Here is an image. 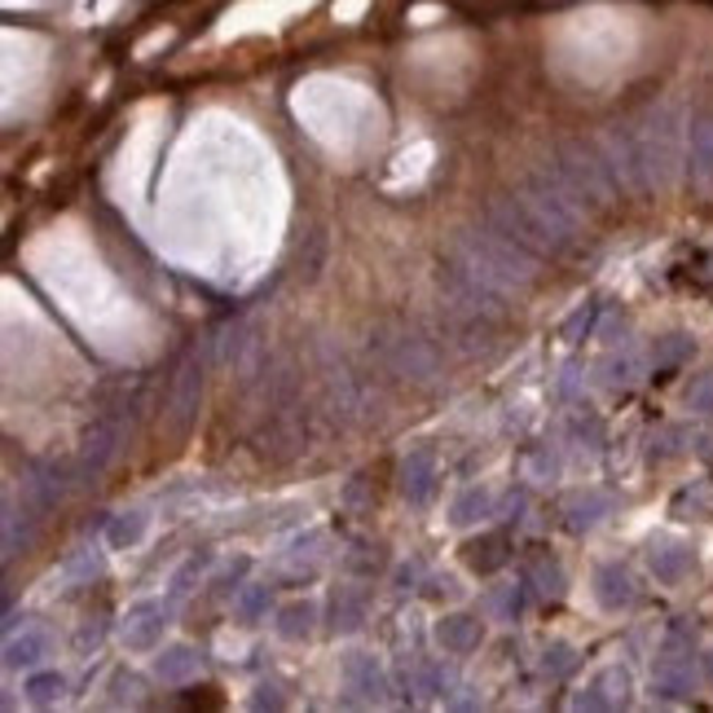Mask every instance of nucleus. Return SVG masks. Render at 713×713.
<instances>
[{
    "label": "nucleus",
    "instance_id": "obj_6",
    "mask_svg": "<svg viewBox=\"0 0 713 713\" xmlns=\"http://www.w3.org/2000/svg\"><path fill=\"white\" fill-rule=\"evenodd\" d=\"M696 687V630L679 616L665 625L661 652L652 661V696L656 701H687Z\"/></svg>",
    "mask_w": 713,
    "mask_h": 713
},
{
    "label": "nucleus",
    "instance_id": "obj_43",
    "mask_svg": "<svg viewBox=\"0 0 713 713\" xmlns=\"http://www.w3.org/2000/svg\"><path fill=\"white\" fill-rule=\"evenodd\" d=\"M287 696H282V683H260L255 696H251V710H282Z\"/></svg>",
    "mask_w": 713,
    "mask_h": 713
},
{
    "label": "nucleus",
    "instance_id": "obj_5",
    "mask_svg": "<svg viewBox=\"0 0 713 713\" xmlns=\"http://www.w3.org/2000/svg\"><path fill=\"white\" fill-rule=\"evenodd\" d=\"M555 172H560V177L569 181V190L586 203V212H603V208L612 203V194L621 190L607 150L594 145V141H564V145L555 150Z\"/></svg>",
    "mask_w": 713,
    "mask_h": 713
},
{
    "label": "nucleus",
    "instance_id": "obj_23",
    "mask_svg": "<svg viewBox=\"0 0 713 713\" xmlns=\"http://www.w3.org/2000/svg\"><path fill=\"white\" fill-rule=\"evenodd\" d=\"M22 498L36 506V511H49L67 498V468L62 463H36L27 472V484H22Z\"/></svg>",
    "mask_w": 713,
    "mask_h": 713
},
{
    "label": "nucleus",
    "instance_id": "obj_10",
    "mask_svg": "<svg viewBox=\"0 0 713 713\" xmlns=\"http://www.w3.org/2000/svg\"><path fill=\"white\" fill-rule=\"evenodd\" d=\"M340 679H344L353 705H388L392 701V679L374 652H349L340 665Z\"/></svg>",
    "mask_w": 713,
    "mask_h": 713
},
{
    "label": "nucleus",
    "instance_id": "obj_39",
    "mask_svg": "<svg viewBox=\"0 0 713 713\" xmlns=\"http://www.w3.org/2000/svg\"><path fill=\"white\" fill-rule=\"evenodd\" d=\"M683 405H687L692 414H713V370L696 374V379L687 383V392H683Z\"/></svg>",
    "mask_w": 713,
    "mask_h": 713
},
{
    "label": "nucleus",
    "instance_id": "obj_36",
    "mask_svg": "<svg viewBox=\"0 0 713 713\" xmlns=\"http://www.w3.org/2000/svg\"><path fill=\"white\" fill-rule=\"evenodd\" d=\"M687 356H692V340H687V335H661V340L652 344L647 361H652V370H670V365H679V361H687Z\"/></svg>",
    "mask_w": 713,
    "mask_h": 713
},
{
    "label": "nucleus",
    "instance_id": "obj_21",
    "mask_svg": "<svg viewBox=\"0 0 713 713\" xmlns=\"http://www.w3.org/2000/svg\"><path fill=\"white\" fill-rule=\"evenodd\" d=\"M199 670H203V652H199V647H190V643H172V647H163V652L154 656V679H159V683H168V687H185V683H194V679H199Z\"/></svg>",
    "mask_w": 713,
    "mask_h": 713
},
{
    "label": "nucleus",
    "instance_id": "obj_40",
    "mask_svg": "<svg viewBox=\"0 0 713 713\" xmlns=\"http://www.w3.org/2000/svg\"><path fill=\"white\" fill-rule=\"evenodd\" d=\"M203 569H208V555H190V560L172 573V582H168V586H172V599H185V594L194 591V582L203 578Z\"/></svg>",
    "mask_w": 713,
    "mask_h": 713
},
{
    "label": "nucleus",
    "instance_id": "obj_29",
    "mask_svg": "<svg viewBox=\"0 0 713 713\" xmlns=\"http://www.w3.org/2000/svg\"><path fill=\"white\" fill-rule=\"evenodd\" d=\"M145 529H150V511H145V506H128V511L111 515V524H107V546H111V551H132V546L145 542Z\"/></svg>",
    "mask_w": 713,
    "mask_h": 713
},
{
    "label": "nucleus",
    "instance_id": "obj_12",
    "mask_svg": "<svg viewBox=\"0 0 713 713\" xmlns=\"http://www.w3.org/2000/svg\"><path fill=\"white\" fill-rule=\"evenodd\" d=\"M172 621V607L163 599H137L128 612H123V647L128 652H154L163 643V630Z\"/></svg>",
    "mask_w": 713,
    "mask_h": 713
},
{
    "label": "nucleus",
    "instance_id": "obj_37",
    "mask_svg": "<svg viewBox=\"0 0 713 713\" xmlns=\"http://www.w3.org/2000/svg\"><path fill=\"white\" fill-rule=\"evenodd\" d=\"M344 569L353 578H374L383 569V546H370V542H353V551L344 555Z\"/></svg>",
    "mask_w": 713,
    "mask_h": 713
},
{
    "label": "nucleus",
    "instance_id": "obj_33",
    "mask_svg": "<svg viewBox=\"0 0 713 713\" xmlns=\"http://www.w3.org/2000/svg\"><path fill=\"white\" fill-rule=\"evenodd\" d=\"M36 506L27 502L22 511H18V502H4V560H18V551H27V542H31V515Z\"/></svg>",
    "mask_w": 713,
    "mask_h": 713
},
{
    "label": "nucleus",
    "instance_id": "obj_25",
    "mask_svg": "<svg viewBox=\"0 0 713 713\" xmlns=\"http://www.w3.org/2000/svg\"><path fill=\"white\" fill-rule=\"evenodd\" d=\"M322 555H327V533H322V529H309V533H304V538H295V542H291V551L282 555V573H287V578H295V582H300V578L309 582V578L318 573Z\"/></svg>",
    "mask_w": 713,
    "mask_h": 713
},
{
    "label": "nucleus",
    "instance_id": "obj_35",
    "mask_svg": "<svg viewBox=\"0 0 713 713\" xmlns=\"http://www.w3.org/2000/svg\"><path fill=\"white\" fill-rule=\"evenodd\" d=\"M98 573H102V555H98L93 546H80V551L58 569V578L71 582V586H76V582H93Z\"/></svg>",
    "mask_w": 713,
    "mask_h": 713
},
{
    "label": "nucleus",
    "instance_id": "obj_2",
    "mask_svg": "<svg viewBox=\"0 0 713 713\" xmlns=\"http://www.w3.org/2000/svg\"><path fill=\"white\" fill-rule=\"evenodd\" d=\"M450 255L459 264H468L480 282H489L502 295H515L524 287H533L538 278V255H529L520 242L498 234L493 225H468L450 238Z\"/></svg>",
    "mask_w": 713,
    "mask_h": 713
},
{
    "label": "nucleus",
    "instance_id": "obj_47",
    "mask_svg": "<svg viewBox=\"0 0 713 713\" xmlns=\"http://www.w3.org/2000/svg\"><path fill=\"white\" fill-rule=\"evenodd\" d=\"M705 674H710V679H713V652H710V656H705Z\"/></svg>",
    "mask_w": 713,
    "mask_h": 713
},
{
    "label": "nucleus",
    "instance_id": "obj_38",
    "mask_svg": "<svg viewBox=\"0 0 713 713\" xmlns=\"http://www.w3.org/2000/svg\"><path fill=\"white\" fill-rule=\"evenodd\" d=\"M573 665H578V647H573V643H551V647L542 652V674H546V679H564Z\"/></svg>",
    "mask_w": 713,
    "mask_h": 713
},
{
    "label": "nucleus",
    "instance_id": "obj_18",
    "mask_svg": "<svg viewBox=\"0 0 713 713\" xmlns=\"http://www.w3.org/2000/svg\"><path fill=\"white\" fill-rule=\"evenodd\" d=\"M53 656V639L44 625H22L4 634V670H40Z\"/></svg>",
    "mask_w": 713,
    "mask_h": 713
},
{
    "label": "nucleus",
    "instance_id": "obj_45",
    "mask_svg": "<svg viewBox=\"0 0 713 713\" xmlns=\"http://www.w3.org/2000/svg\"><path fill=\"white\" fill-rule=\"evenodd\" d=\"M102 634H107V625L89 616V621H84V630H80V652H89V647H98V643H102Z\"/></svg>",
    "mask_w": 713,
    "mask_h": 713
},
{
    "label": "nucleus",
    "instance_id": "obj_30",
    "mask_svg": "<svg viewBox=\"0 0 713 713\" xmlns=\"http://www.w3.org/2000/svg\"><path fill=\"white\" fill-rule=\"evenodd\" d=\"M22 696H27V705H36V710H53V705L67 696V679H62L58 670H31L27 683H22Z\"/></svg>",
    "mask_w": 713,
    "mask_h": 713
},
{
    "label": "nucleus",
    "instance_id": "obj_22",
    "mask_svg": "<svg viewBox=\"0 0 713 713\" xmlns=\"http://www.w3.org/2000/svg\"><path fill=\"white\" fill-rule=\"evenodd\" d=\"M687 172L701 190H713V111L692 119L687 132Z\"/></svg>",
    "mask_w": 713,
    "mask_h": 713
},
{
    "label": "nucleus",
    "instance_id": "obj_11",
    "mask_svg": "<svg viewBox=\"0 0 713 713\" xmlns=\"http://www.w3.org/2000/svg\"><path fill=\"white\" fill-rule=\"evenodd\" d=\"M634 701V679L625 665H603L594 670L586 679V687L569 701L573 710H599V713H612V710H625Z\"/></svg>",
    "mask_w": 713,
    "mask_h": 713
},
{
    "label": "nucleus",
    "instance_id": "obj_20",
    "mask_svg": "<svg viewBox=\"0 0 713 713\" xmlns=\"http://www.w3.org/2000/svg\"><path fill=\"white\" fill-rule=\"evenodd\" d=\"M255 353V322L234 318L212 335V361L217 365H247V356Z\"/></svg>",
    "mask_w": 713,
    "mask_h": 713
},
{
    "label": "nucleus",
    "instance_id": "obj_13",
    "mask_svg": "<svg viewBox=\"0 0 713 713\" xmlns=\"http://www.w3.org/2000/svg\"><path fill=\"white\" fill-rule=\"evenodd\" d=\"M119 441H123V428L116 419H98L84 432V445H80V459H76V480H98L107 472L119 459Z\"/></svg>",
    "mask_w": 713,
    "mask_h": 713
},
{
    "label": "nucleus",
    "instance_id": "obj_15",
    "mask_svg": "<svg viewBox=\"0 0 713 713\" xmlns=\"http://www.w3.org/2000/svg\"><path fill=\"white\" fill-rule=\"evenodd\" d=\"M591 586H594V603H599L603 612H625V607L639 603V582H634V573H630L621 560H603V564L594 569Z\"/></svg>",
    "mask_w": 713,
    "mask_h": 713
},
{
    "label": "nucleus",
    "instance_id": "obj_4",
    "mask_svg": "<svg viewBox=\"0 0 713 713\" xmlns=\"http://www.w3.org/2000/svg\"><path fill=\"white\" fill-rule=\"evenodd\" d=\"M515 194L538 212V221L555 234V242H560L564 251H573V247L582 242V230H586V203L569 190V181L555 172V163L533 168Z\"/></svg>",
    "mask_w": 713,
    "mask_h": 713
},
{
    "label": "nucleus",
    "instance_id": "obj_19",
    "mask_svg": "<svg viewBox=\"0 0 713 713\" xmlns=\"http://www.w3.org/2000/svg\"><path fill=\"white\" fill-rule=\"evenodd\" d=\"M436 643H441V652H450V656H468L480 647V639H484V625H480V616L472 612H445L441 621H436Z\"/></svg>",
    "mask_w": 713,
    "mask_h": 713
},
{
    "label": "nucleus",
    "instance_id": "obj_1",
    "mask_svg": "<svg viewBox=\"0 0 713 713\" xmlns=\"http://www.w3.org/2000/svg\"><path fill=\"white\" fill-rule=\"evenodd\" d=\"M687 111L683 102H652L630 123L634 159H639V185L643 190H674L687 168Z\"/></svg>",
    "mask_w": 713,
    "mask_h": 713
},
{
    "label": "nucleus",
    "instance_id": "obj_46",
    "mask_svg": "<svg viewBox=\"0 0 713 713\" xmlns=\"http://www.w3.org/2000/svg\"><path fill=\"white\" fill-rule=\"evenodd\" d=\"M573 388H578V365H564V374H560V396H573Z\"/></svg>",
    "mask_w": 713,
    "mask_h": 713
},
{
    "label": "nucleus",
    "instance_id": "obj_24",
    "mask_svg": "<svg viewBox=\"0 0 713 713\" xmlns=\"http://www.w3.org/2000/svg\"><path fill=\"white\" fill-rule=\"evenodd\" d=\"M647 365H652V361L639 353L634 344H621V349H612V353L599 361V383L612 388V392H616V388H630V383L643 379Z\"/></svg>",
    "mask_w": 713,
    "mask_h": 713
},
{
    "label": "nucleus",
    "instance_id": "obj_17",
    "mask_svg": "<svg viewBox=\"0 0 713 713\" xmlns=\"http://www.w3.org/2000/svg\"><path fill=\"white\" fill-rule=\"evenodd\" d=\"M370 616V591L361 582H340L327 599V630L331 634H356Z\"/></svg>",
    "mask_w": 713,
    "mask_h": 713
},
{
    "label": "nucleus",
    "instance_id": "obj_34",
    "mask_svg": "<svg viewBox=\"0 0 713 713\" xmlns=\"http://www.w3.org/2000/svg\"><path fill=\"white\" fill-rule=\"evenodd\" d=\"M524 586H533L542 599H560V594H564V569H560L555 560H533Z\"/></svg>",
    "mask_w": 713,
    "mask_h": 713
},
{
    "label": "nucleus",
    "instance_id": "obj_27",
    "mask_svg": "<svg viewBox=\"0 0 713 713\" xmlns=\"http://www.w3.org/2000/svg\"><path fill=\"white\" fill-rule=\"evenodd\" d=\"M493 511H498L493 489H489V484H468V489L450 502V524H454V529H472L480 520H489Z\"/></svg>",
    "mask_w": 713,
    "mask_h": 713
},
{
    "label": "nucleus",
    "instance_id": "obj_14",
    "mask_svg": "<svg viewBox=\"0 0 713 713\" xmlns=\"http://www.w3.org/2000/svg\"><path fill=\"white\" fill-rule=\"evenodd\" d=\"M436 480H441V463H436L432 445H419L401 459V498L410 506H428L432 493H436Z\"/></svg>",
    "mask_w": 713,
    "mask_h": 713
},
{
    "label": "nucleus",
    "instance_id": "obj_7",
    "mask_svg": "<svg viewBox=\"0 0 713 713\" xmlns=\"http://www.w3.org/2000/svg\"><path fill=\"white\" fill-rule=\"evenodd\" d=\"M489 225L498 230V234H506L511 242H520L529 255H560L564 247L555 242V234L538 221V212L520 199V194H502V199H493L489 203Z\"/></svg>",
    "mask_w": 713,
    "mask_h": 713
},
{
    "label": "nucleus",
    "instance_id": "obj_8",
    "mask_svg": "<svg viewBox=\"0 0 713 713\" xmlns=\"http://www.w3.org/2000/svg\"><path fill=\"white\" fill-rule=\"evenodd\" d=\"M441 340L459 356H484L498 344V313L445 300L441 304Z\"/></svg>",
    "mask_w": 713,
    "mask_h": 713
},
{
    "label": "nucleus",
    "instance_id": "obj_16",
    "mask_svg": "<svg viewBox=\"0 0 713 713\" xmlns=\"http://www.w3.org/2000/svg\"><path fill=\"white\" fill-rule=\"evenodd\" d=\"M647 569H652V578L661 586H683L692 578V569H696V551L687 542H679V538H656L647 546Z\"/></svg>",
    "mask_w": 713,
    "mask_h": 713
},
{
    "label": "nucleus",
    "instance_id": "obj_42",
    "mask_svg": "<svg viewBox=\"0 0 713 713\" xmlns=\"http://www.w3.org/2000/svg\"><path fill=\"white\" fill-rule=\"evenodd\" d=\"M322 255H327V234H322V230H313V234H309V251L300 247V273H304L309 282L318 278V269H322Z\"/></svg>",
    "mask_w": 713,
    "mask_h": 713
},
{
    "label": "nucleus",
    "instance_id": "obj_3",
    "mask_svg": "<svg viewBox=\"0 0 713 713\" xmlns=\"http://www.w3.org/2000/svg\"><path fill=\"white\" fill-rule=\"evenodd\" d=\"M370 356L383 374H392L401 383H414V388H432L445 370L436 340L414 322H379L370 331Z\"/></svg>",
    "mask_w": 713,
    "mask_h": 713
},
{
    "label": "nucleus",
    "instance_id": "obj_28",
    "mask_svg": "<svg viewBox=\"0 0 713 713\" xmlns=\"http://www.w3.org/2000/svg\"><path fill=\"white\" fill-rule=\"evenodd\" d=\"M612 498L607 493H599V489H586V493H573L569 498V506H564V515H569V529L573 533H586L594 524H603L607 515H612Z\"/></svg>",
    "mask_w": 713,
    "mask_h": 713
},
{
    "label": "nucleus",
    "instance_id": "obj_31",
    "mask_svg": "<svg viewBox=\"0 0 713 713\" xmlns=\"http://www.w3.org/2000/svg\"><path fill=\"white\" fill-rule=\"evenodd\" d=\"M269 603H273V586L264 582H247L234 591V621L238 625H260L269 616Z\"/></svg>",
    "mask_w": 713,
    "mask_h": 713
},
{
    "label": "nucleus",
    "instance_id": "obj_44",
    "mask_svg": "<svg viewBox=\"0 0 713 713\" xmlns=\"http://www.w3.org/2000/svg\"><path fill=\"white\" fill-rule=\"evenodd\" d=\"M392 582H396V591L405 594V591H414L419 582H423V564L419 560H410V564H401L396 573H392Z\"/></svg>",
    "mask_w": 713,
    "mask_h": 713
},
{
    "label": "nucleus",
    "instance_id": "obj_32",
    "mask_svg": "<svg viewBox=\"0 0 713 713\" xmlns=\"http://www.w3.org/2000/svg\"><path fill=\"white\" fill-rule=\"evenodd\" d=\"M506 533H484V538H475L472 546H468V564H472V573L480 578H489V573H498L502 564H506Z\"/></svg>",
    "mask_w": 713,
    "mask_h": 713
},
{
    "label": "nucleus",
    "instance_id": "obj_9",
    "mask_svg": "<svg viewBox=\"0 0 713 713\" xmlns=\"http://www.w3.org/2000/svg\"><path fill=\"white\" fill-rule=\"evenodd\" d=\"M199 401H203V353L190 349V353L177 361L172 370V388H168V428L172 432H185L199 414Z\"/></svg>",
    "mask_w": 713,
    "mask_h": 713
},
{
    "label": "nucleus",
    "instance_id": "obj_41",
    "mask_svg": "<svg viewBox=\"0 0 713 713\" xmlns=\"http://www.w3.org/2000/svg\"><path fill=\"white\" fill-rule=\"evenodd\" d=\"M111 705H137L141 701V679L137 674H128V670H116L111 674V696H107Z\"/></svg>",
    "mask_w": 713,
    "mask_h": 713
},
{
    "label": "nucleus",
    "instance_id": "obj_26",
    "mask_svg": "<svg viewBox=\"0 0 713 713\" xmlns=\"http://www.w3.org/2000/svg\"><path fill=\"white\" fill-rule=\"evenodd\" d=\"M273 630H278V639H287V643L313 639V630H318V603H313V599H291V603H282V607L273 612Z\"/></svg>",
    "mask_w": 713,
    "mask_h": 713
}]
</instances>
